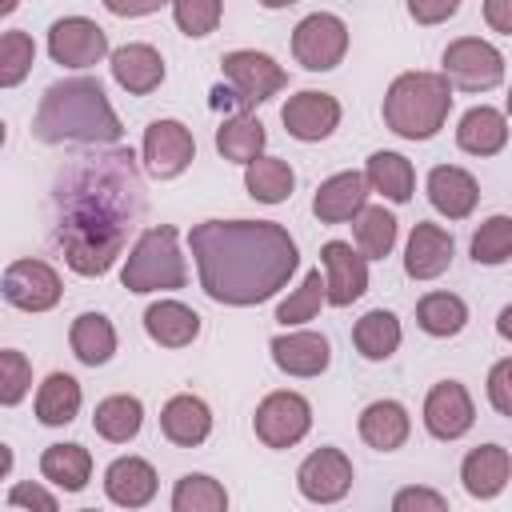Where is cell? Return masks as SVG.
Listing matches in <instances>:
<instances>
[{
	"label": "cell",
	"mask_w": 512,
	"mask_h": 512,
	"mask_svg": "<svg viewBox=\"0 0 512 512\" xmlns=\"http://www.w3.org/2000/svg\"><path fill=\"white\" fill-rule=\"evenodd\" d=\"M320 264H324V288L332 308H348L368 292V256L348 240H328L320 248Z\"/></svg>",
	"instance_id": "5bb4252c"
},
{
	"label": "cell",
	"mask_w": 512,
	"mask_h": 512,
	"mask_svg": "<svg viewBox=\"0 0 512 512\" xmlns=\"http://www.w3.org/2000/svg\"><path fill=\"white\" fill-rule=\"evenodd\" d=\"M280 120L288 128L292 140L300 144H316V140H328L340 124V100L332 92H316V88H304L296 96H288V104L280 108Z\"/></svg>",
	"instance_id": "9a60e30c"
},
{
	"label": "cell",
	"mask_w": 512,
	"mask_h": 512,
	"mask_svg": "<svg viewBox=\"0 0 512 512\" xmlns=\"http://www.w3.org/2000/svg\"><path fill=\"white\" fill-rule=\"evenodd\" d=\"M112 16H152V12H160L164 4H172V0H100Z\"/></svg>",
	"instance_id": "c3c4849f"
},
{
	"label": "cell",
	"mask_w": 512,
	"mask_h": 512,
	"mask_svg": "<svg viewBox=\"0 0 512 512\" xmlns=\"http://www.w3.org/2000/svg\"><path fill=\"white\" fill-rule=\"evenodd\" d=\"M120 284L128 292H176L188 284V268L180 256V236L172 224H156L144 228L132 244V252L124 256L120 268Z\"/></svg>",
	"instance_id": "5b68a950"
},
{
	"label": "cell",
	"mask_w": 512,
	"mask_h": 512,
	"mask_svg": "<svg viewBox=\"0 0 512 512\" xmlns=\"http://www.w3.org/2000/svg\"><path fill=\"white\" fill-rule=\"evenodd\" d=\"M8 504L12 508H44V512H56V496L40 484H12L8 488Z\"/></svg>",
	"instance_id": "7dc6e473"
},
{
	"label": "cell",
	"mask_w": 512,
	"mask_h": 512,
	"mask_svg": "<svg viewBox=\"0 0 512 512\" xmlns=\"http://www.w3.org/2000/svg\"><path fill=\"white\" fill-rule=\"evenodd\" d=\"M144 332L160 348H188L200 336V316L180 300H156L144 308Z\"/></svg>",
	"instance_id": "4316f807"
},
{
	"label": "cell",
	"mask_w": 512,
	"mask_h": 512,
	"mask_svg": "<svg viewBox=\"0 0 512 512\" xmlns=\"http://www.w3.org/2000/svg\"><path fill=\"white\" fill-rule=\"evenodd\" d=\"M16 4H20V0H0V12L8 16V12H16Z\"/></svg>",
	"instance_id": "f5cc1de1"
},
{
	"label": "cell",
	"mask_w": 512,
	"mask_h": 512,
	"mask_svg": "<svg viewBox=\"0 0 512 512\" xmlns=\"http://www.w3.org/2000/svg\"><path fill=\"white\" fill-rule=\"evenodd\" d=\"M456 8H460V0H408V16H412L416 24H424V28L452 20Z\"/></svg>",
	"instance_id": "bcb514c9"
},
{
	"label": "cell",
	"mask_w": 512,
	"mask_h": 512,
	"mask_svg": "<svg viewBox=\"0 0 512 512\" xmlns=\"http://www.w3.org/2000/svg\"><path fill=\"white\" fill-rule=\"evenodd\" d=\"M68 344H72V356L88 368H100L112 360L116 352V328L104 312H80L68 328Z\"/></svg>",
	"instance_id": "83f0119b"
},
{
	"label": "cell",
	"mask_w": 512,
	"mask_h": 512,
	"mask_svg": "<svg viewBox=\"0 0 512 512\" xmlns=\"http://www.w3.org/2000/svg\"><path fill=\"white\" fill-rule=\"evenodd\" d=\"M380 112L400 140H432L452 112V80L444 72H400L388 84Z\"/></svg>",
	"instance_id": "277c9868"
},
{
	"label": "cell",
	"mask_w": 512,
	"mask_h": 512,
	"mask_svg": "<svg viewBox=\"0 0 512 512\" xmlns=\"http://www.w3.org/2000/svg\"><path fill=\"white\" fill-rule=\"evenodd\" d=\"M112 64V80L128 92V96H148L164 84V56L152 44H124L108 56Z\"/></svg>",
	"instance_id": "44dd1931"
},
{
	"label": "cell",
	"mask_w": 512,
	"mask_h": 512,
	"mask_svg": "<svg viewBox=\"0 0 512 512\" xmlns=\"http://www.w3.org/2000/svg\"><path fill=\"white\" fill-rule=\"evenodd\" d=\"M140 424H144V404H140L136 396H128V392L104 396V400L96 404V412H92V428H96V436H104L108 444H128V440H136Z\"/></svg>",
	"instance_id": "d6a6232c"
},
{
	"label": "cell",
	"mask_w": 512,
	"mask_h": 512,
	"mask_svg": "<svg viewBox=\"0 0 512 512\" xmlns=\"http://www.w3.org/2000/svg\"><path fill=\"white\" fill-rule=\"evenodd\" d=\"M104 496L120 508H144L156 496V468L144 456H116L104 468Z\"/></svg>",
	"instance_id": "7402d4cb"
},
{
	"label": "cell",
	"mask_w": 512,
	"mask_h": 512,
	"mask_svg": "<svg viewBox=\"0 0 512 512\" xmlns=\"http://www.w3.org/2000/svg\"><path fill=\"white\" fill-rule=\"evenodd\" d=\"M40 476L60 492H84L92 476V452L84 444H48L40 456Z\"/></svg>",
	"instance_id": "1f68e13d"
},
{
	"label": "cell",
	"mask_w": 512,
	"mask_h": 512,
	"mask_svg": "<svg viewBox=\"0 0 512 512\" xmlns=\"http://www.w3.org/2000/svg\"><path fill=\"white\" fill-rule=\"evenodd\" d=\"M80 380L68 376V372H48L44 384L36 388V420L44 428H60V424H72L76 412H80Z\"/></svg>",
	"instance_id": "4dcf8cb0"
},
{
	"label": "cell",
	"mask_w": 512,
	"mask_h": 512,
	"mask_svg": "<svg viewBox=\"0 0 512 512\" xmlns=\"http://www.w3.org/2000/svg\"><path fill=\"white\" fill-rule=\"evenodd\" d=\"M428 200H432V208L440 212V216H448V220H464V216H472L476 212V204H480V184H476V176L468 172V168H456V164H436L432 172H428Z\"/></svg>",
	"instance_id": "d6986e66"
},
{
	"label": "cell",
	"mask_w": 512,
	"mask_h": 512,
	"mask_svg": "<svg viewBox=\"0 0 512 512\" xmlns=\"http://www.w3.org/2000/svg\"><path fill=\"white\" fill-rule=\"evenodd\" d=\"M272 364L288 376H320L332 364V344L324 332L300 328V332H280L272 336Z\"/></svg>",
	"instance_id": "e0dca14e"
},
{
	"label": "cell",
	"mask_w": 512,
	"mask_h": 512,
	"mask_svg": "<svg viewBox=\"0 0 512 512\" xmlns=\"http://www.w3.org/2000/svg\"><path fill=\"white\" fill-rule=\"evenodd\" d=\"M440 72L452 80V88L464 92H488L504 80V52L480 36H460L444 48Z\"/></svg>",
	"instance_id": "52a82bcc"
},
{
	"label": "cell",
	"mask_w": 512,
	"mask_h": 512,
	"mask_svg": "<svg viewBox=\"0 0 512 512\" xmlns=\"http://www.w3.org/2000/svg\"><path fill=\"white\" fill-rule=\"evenodd\" d=\"M364 176H368V188L392 204H408L416 192V168L400 152H372L364 164Z\"/></svg>",
	"instance_id": "f546056e"
},
{
	"label": "cell",
	"mask_w": 512,
	"mask_h": 512,
	"mask_svg": "<svg viewBox=\"0 0 512 512\" xmlns=\"http://www.w3.org/2000/svg\"><path fill=\"white\" fill-rule=\"evenodd\" d=\"M400 320H396V312H388V308H372V312H364L356 324H352V344H356V352L364 356V360H388L396 348H400Z\"/></svg>",
	"instance_id": "836d02e7"
},
{
	"label": "cell",
	"mask_w": 512,
	"mask_h": 512,
	"mask_svg": "<svg viewBox=\"0 0 512 512\" xmlns=\"http://www.w3.org/2000/svg\"><path fill=\"white\" fill-rule=\"evenodd\" d=\"M252 428L260 436V444L268 448H292L308 436L312 428V404L300 396V392H268L260 404H256V416H252Z\"/></svg>",
	"instance_id": "9c48e42d"
},
{
	"label": "cell",
	"mask_w": 512,
	"mask_h": 512,
	"mask_svg": "<svg viewBox=\"0 0 512 512\" xmlns=\"http://www.w3.org/2000/svg\"><path fill=\"white\" fill-rule=\"evenodd\" d=\"M144 216L132 148L84 152L52 184V240L76 276H104Z\"/></svg>",
	"instance_id": "6da1fadb"
},
{
	"label": "cell",
	"mask_w": 512,
	"mask_h": 512,
	"mask_svg": "<svg viewBox=\"0 0 512 512\" xmlns=\"http://www.w3.org/2000/svg\"><path fill=\"white\" fill-rule=\"evenodd\" d=\"M352 480H356L352 476V460L340 448H316L296 468V488L312 504H336V500H344L348 488H352Z\"/></svg>",
	"instance_id": "4fadbf2b"
},
{
	"label": "cell",
	"mask_w": 512,
	"mask_h": 512,
	"mask_svg": "<svg viewBox=\"0 0 512 512\" xmlns=\"http://www.w3.org/2000/svg\"><path fill=\"white\" fill-rule=\"evenodd\" d=\"M412 432V420H408V408L400 400H372L364 412H360V440L376 452H396L404 448Z\"/></svg>",
	"instance_id": "484cf974"
},
{
	"label": "cell",
	"mask_w": 512,
	"mask_h": 512,
	"mask_svg": "<svg viewBox=\"0 0 512 512\" xmlns=\"http://www.w3.org/2000/svg\"><path fill=\"white\" fill-rule=\"evenodd\" d=\"M508 476H512V456H508V448H500V444H480V448H472V452L464 456V464H460L464 492L476 496V500L500 496L504 484H508Z\"/></svg>",
	"instance_id": "603a6c76"
},
{
	"label": "cell",
	"mask_w": 512,
	"mask_h": 512,
	"mask_svg": "<svg viewBox=\"0 0 512 512\" xmlns=\"http://www.w3.org/2000/svg\"><path fill=\"white\" fill-rule=\"evenodd\" d=\"M160 432H164L172 444H180V448H196V444H204L208 432H212V408H208L200 396L180 392V396H172V400L160 408Z\"/></svg>",
	"instance_id": "cb8c5ba5"
},
{
	"label": "cell",
	"mask_w": 512,
	"mask_h": 512,
	"mask_svg": "<svg viewBox=\"0 0 512 512\" xmlns=\"http://www.w3.org/2000/svg\"><path fill=\"white\" fill-rule=\"evenodd\" d=\"M456 144L468 156H496L508 144V116L500 108H488V104L468 108L456 124Z\"/></svg>",
	"instance_id": "d4e9b609"
},
{
	"label": "cell",
	"mask_w": 512,
	"mask_h": 512,
	"mask_svg": "<svg viewBox=\"0 0 512 512\" xmlns=\"http://www.w3.org/2000/svg\"><path fill=\"white\" fill-rule=\"evenodd\" d=\"M144 168L156 180H176L192 160H196V140L180 120H152L144 128Z\"/></svg>",
	"instance_id": "7c38bea8"
},
{
	"label": "cell",
	"mask_w": 512,
	"mask_h": 512,
	"mask_svg": "<svg viewBox=\"0 0 512 512\" xmlns=\"http://www.w3.org/2000/svg\"><path fill=\"white\" fill-rule=\"evenodd\" d=\"M452 252H456L452 232H448V228H440V224L420 220V224L408 232L404 272H408L412 280H436V276H444V272H448Z\"/></svg>",
	"instance_id": "ac0fdd59"
},
{
	"label": "cell",
	"mask_w": 512,
	"mask_h": 512,
	"mask_svg": "<svg viewBox=\"0 0 512 512\" xmlns=\"http://www.w3.org/2000/svg\"><path fill=\"white\" fill-rule=\"evenodd\" d=\"M48 56L60 68H92L108 56V32L88 16H60L48 28Z\"/></svg>",
	"instance_id": "8fae6325"
},
{
	"label": "cell",
	"mask_w": 512,
	"mask_h": 512,
	"mask_svg": "<svg viewBox=\"0 0 512 512\" xmlns=\"http://www.w3.org/2000/svg\"><path fill=\"white\" fill-rule=\"evenodd\" d=\"M496 332H500L504 340H512V304L500 308V316H496Z\"/></svg>",
	"instance_id": "f907efd6"
},
{
	"label": "cell",
	"mask_w": 512,
	"mask_h": 512,
	"mask_svg": "<svg viewBox=\"0 0 512 512\" xmlns=\"http://www.w3.org/2000/svg\"><path fill=\"white\" fill-rule=\"evenodd\" d=\"M364 204H368V176L364 172H336L316 188L312 216L320 224H344V220H356Z\"/></svg>",
	"instance_id": "ffe728a7"
},
{
	"label": "cell",
	"mask_w": 512,
	"mask_h": 512,
	"mask_svg": "<svg viewBox=\"0 0 512 512\" xmlns=\"http://www.w3.org/2000/svg\"><path fill=\"white\" fill-rule=\"evenodd\" d=\"M484 24L500 36H512V0H484Z\"/></svg>",
	"instance_id": "681fc988"
},
{
	"label": "cell",
	"mask_w": 512,
	"mask_h": 512,
	"mask_svg": "<svg viewBox=\"0 0 512 512\" xmlns=\"http://www.w3.org/2000/svg\"><path fill=\"white\" fill-rule=\"evenodd\" d=\"M488 404L500 416H512V356L492 364V372H488Z\"/></svg>",
	"instance_id": "ee69618b"
},
{
	"label": "cell",
	"mask_w": 512,
	"mask_h": 512,
	"mask_svg": "<svg viewBox=\"0 0 512 512\" xmlns=\"http://www.w3.org/2000/svg\"><path fill=\"white\" fill-rule=\"evenodd\" d=\"M348 52V24L336 12H312L292 28V56L308 72H332Z\"/></svg>",
	"instance_id": "ba28073f"
},
{
	"label": "cell",
	"mask_w": 512,
	"mask_h": 512,
	"mask_svg": "<svg viewBox=\"0 0 512 512\" xmlns=\"http://www.w3.org/2000/svg\"><path fill=\"white\" fill-rule=\"evenodd\" d=\"M476 424V404L460 380H440L424 396V428L436 440H460Z\"/></svg>",
	"instance_id": "2e32d148"
},
{
	"label": "cell",
	"mask_w": 512,
	"mask_h": 512,
	"mask_svg": "<svg viewBox=\"0 0 512 512\" xmlns=\"http://www.w3.org/2000/svg\"><path fill=\"white\" fill-rule=\"evenodd\" d=\"M120 116L104 96V84L92 76L56 80L32 116V136L40 144H116L120 140Z\"/></svg>",
	"instance_id": "3957f363"
},
{
	"label": "cell",
	"mask_w": 512,
	"mask_h": 512,
	"mask_svg": "<svg viewBox=\"0 0 512 512\" xmlns=\"http://www.w3.org/2000/svg\"><path fill=\"white\" fill-rule=\"evenodd\" d=\"M256 4H264V8H272V12H276V8H292L296 0H256Z\"/></svg>",
	"instance_id": "816d5d0a"
},
{
	"label": "cell",
	"mask_w": 512,
	"mask_h": 512,
	"mask_svg": "<svg viewBox=\"0 0 512 512\" xmlns=\"http://www.w3.org/2000/svg\"><path fill=\"white\" fill-rule=\"evenodd\" d=\"M220 72H224V84L212 92L216 100V108H224V100L228 104H236L240 112H248V108H256V104H264L268 96H276L284 84H288V72L268 56V52H256V48H236V52H228L224 60H220Z\"/></svg>",
	"instance_id": "8992f818"
},
{
	"label": "cell",
	"mask_w": 512,
	"mask_h": 512,
	"mask_svg": "<svg viewBox=\"0 0 512 512\" xmlns=\"http://www.w3.org/2000/svg\"><path fill=\"white\" fill-rule=\"evenodd\" d=\"M0 292L12 308L20 312H48L60 304L64 288H60V272L48 264V260H12L4 268V280H0Z\"/></svg>",
	"instance_id": "30bf717a"
},
{
	"label": "cell",
	"mask_w": 512,
	"mask_h": 512,
	"mask_svg": "<svg viewBox=\"0 0 512 512\" xmlns=\"http://www.w3.org/2000/svg\"><path fill=\"white\" fill-rule=\"evenodd\" d=\"M416 324H420L428 336L448 340V336L464 332V324H468V304H464L456 292H428V296H420V304H416Z\"/></svg>",
	"instance_id": "8d00e7d4"
},
{
	"label": "cell",
	"mask_w": 512,
	"mask_h": 512,
	"mask_svg": "<svg viewBox=\"0 0 512 512\" xmlns=\"http://www.w3.org/2000/svg\"><path fill=\"white\" fill-rule=\"evenodd\" d=\"M392 508H396V512H412V508L444 512V508H448V500H444L440 492H432V488H400V492L392 496Z\"/></svg>",
	"instance_id": "f6af8a7d"
},
{
	"label": "cell",
	"mask_w": 512,
	"mask_h": 512,
	"mask_svg": "<svg viewBox=\"0 0 512 512\" xmlns=\"http://www.w3.org/2000/svg\"><path fill=\"white\" fill-rule=\"evenodd\" d=\"M28 388H32V364L24 360V352L4 348V352H0V404H4V408L20 404Z\"/></svg>",
	"instance_id": "7bdbcfd3"
},
{
	"label": "cell",
	"mask_w": 512,
	"mask_h": 512,
	"mask_svg": "<svg viewBox=\"0 0 512 512\" xmlns=\"http://www.w3.org/2000/svg\"><path fill=\"white\" fill-rule=\"evenodd\" d=\"M224 508H228L224 484L204 472H188L172 488V512H224Z\"/></svg>",
	"instance_id": "74e56055"
},
{
	"label": "cell",
	"mask_w": 512,
	"mask_h": 512,
	"mask_svg": "<svg viewBox=\"0 0 512 512\" xmlns=\"http://www.w3.org/2000/svg\"><path fill=\"white\" fill-rule=\"evenodd\" d=\"M504 108H508V116H512V88H508V100H504Z\"/></svg>",
	"instance_id": "db71d44e"
},
{
	"label": "cell",
	"mask_w": 512,
	"mask_h": 512,
	"mask_svg": "<svg viewBox=\"0 0 512 512\" xmlns=\"http://www.w3.org/2000/svg\"><path fill=\"white\" fill-rule=\"evenodd\" d=\"M396 216L384 208V204H364L360 216L352 220V236H356V248L368 256V260H384L392 248H396Z\"/></svg>",
	"instance_id": "d590c367"
},
{
	"label": "cell",
	"mask_w": 512,
	"mask_h": 512,
	"mask_svg": "<svg viewBox=\"0 0 512 512\" xmlns=\"http://www.w3.org/2000/svg\"><path fill=\"white\" fill-rule=\"evenodd\" d=\"M244 188L260 204H284L296 188V172L280 156H256L252 164H244Z\"/></svg>",
	"instance_id": "e575fe53"
},
{
	"label": "cell",
	"mask_w": 512,
	"mask_h": 512,
	"mask_svg": "<svg viewBox=\"0 0 512 512\" xmlns=\"http://www.w3.org/2000/svg\"><path fill=\"white\" fill-rule=\"evenodd\" d=\"M264 144H268V132L252 112H232L216 128V152L232 164H252L256 156H264Z\"/></svg>",
	"instance_id": "f1b7e54d"
},
{
	"label": "cell",
	"mask_w": 512,
	"mask_h": 512,
	"mask_svg": "<svg viewBox=\"0 0 512 512\" xmlns=\"http://www.w3.org/2000/svg\"><path fill=\"white\" fill-rule=\"evenodd\" d=\"M512 256V216H488L472 232V260L476 264H504Z\"/></svg>",
	"instance_id": "60d3db41"
},
{
	"label": "cell",
	"mask_w": 512,
	"mask_h": 512,
	"mask_svg": "<svg viewBox=\"0 0 512 512\" xmlns=\"http://www.w3.org/2000/svg\"><path fill=\"white\" fill-rule=\"evenodd\" d=\"M196 276L208 300L252 308L288 288L300 248L276 220H204L188 232Z\"/></svg>",
	"instance_id": "7a4b0ae2"
},
{
	"label": "cell",
	"mask_w": 512,
	"mask_h": 512,
	"mask_svg": "<svg viewBox=\"0 0 512 512\" xmlns=\"http://www.w3.org/2000/svg\"><path fill=\"white\" fill-rule=\"evenodd\" d=\"M320 304H328V288H324V276H320V268H312V272L300 280V288H296L288 300H280V308H276V320H280L284 328H292V324H304V320H316Z\"/></svg>",
	"instance_id": "f35d334b"
},
{
	"label": "cell",
	"mask_w": 512,
	"mask_h": 512,
	"mask_svg": "<svg viewBox=\"0 0 512 512\" xmlns=\"http://www.w3.org/2000/svg\"><path fill=\"white\" fill-rule=\"evenodd\" d=\"M220 16H224V0H172V20L192 40L216 32Z\"/></svg>",
	"instance_id": "b9f144b4"
},
{
	"label": "cell",
	"mask_w": 512,
	"mask_h": 512,
	"mask_svg": "<svg viewBox=\"0 0 512 512\" xmlns=\"http://www.w3.org/2000/svg\"><path fill=\"white\" fill-rule=\"evenodd\" d=\"M36 64V44L28 32L20 28H8L0 36V88H16Z\"/></svg>",
	"instance_id": "ab89813d"
}]
</instances>
